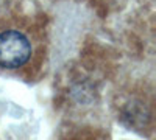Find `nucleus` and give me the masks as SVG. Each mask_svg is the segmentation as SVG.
<instances>
[{
    "mask_svg": "<svg viewBox=\"0 0 156 140\" xmlns=\"http://www.w3.org/2000/svg\"><path fill=\"white\" fill-rule=\"evenodd\" d=\"M31 56V44L28 37L17 30L0 33V67L19 69L28 62Z\"/></svg>",
    "mask_w": 156,
    "mask_h": 140,
    "instance_id": "nucleus-1",
    "label": "nucleus"
}]
</instances>
